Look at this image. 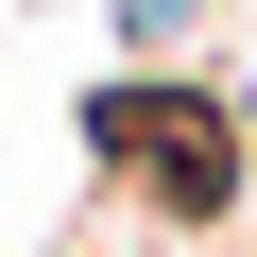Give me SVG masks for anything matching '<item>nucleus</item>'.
I'll return each mask as SVG.
<instances>
[{
  "label": "nucleus",
  "mask_w": 257,
  "mask_h": 257,
  "mask_svg": "<svg viewBox=\"0 0 257 257\" xmlns=\"http://www.w3.org/2000/svg\"><path fill=\"white\" fill-rule=\"evenodd\" d=\"M86 172H103V223H138V240H206V223L257 189L240 103L189 86V69H120V86L86 103Z\"/></svg>",
  "instance_id": "obj_1"
},
{
  "label": "nucleus",
  "mask_w": 257,
  "mask_h": 257,
  "mask_svg": "<svg viewBox=\"0 0 257 257\" xmlns=\"http://www.w3.org/2000/svg\"><path fill=\"white\" fill-rule=\"evenodd\" d=\"M120 35H138V52H172V35H206V0H120Z\"/></svg>",
  "instance_id": "obj_2"
}]
</instances>
